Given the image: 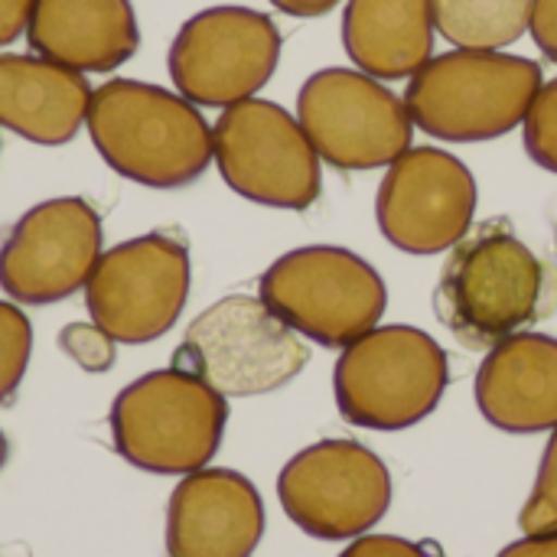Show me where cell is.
I'll list each match as a JSON object with an SVG mask.
<instances>
[{
	"label": "cell",
	"mask_w": 557,
	"mask_h": 557,
	"mask_svg": "<svg viewBox=\"0 0 557 557\" xmlns=\"http://www.w3.org/2000/svg\"><path fill=\"white\" fill-rule=\"evenodd\" d=\"M26 42L75 72H114L134 59L140 26L131 0H36Z\"/></svg>",
	"instance_id": "17"
},
{
	"label": "cell",
	"mask_w": 557,
	"mask_h": 557,
	"mask_svg": "<svg viewBox=\"0 0 557 557\" xmlns=\"http://www.w3.org/2000/svg\"><path fill=\"white\" fill-rule=\"evenodd\" d=\"M525 153L548 173H557V78L545 82L522 121Z\"/></svg>",
	"instance_id": "22"
},
{
	"label": "cell",
	"mask_w": 557,
	"mask_h": 557,
	"mask_svg": "<svg viewBox=\"0 0 557 557\" xmlns=\"http://www.w3.org/2000/svg\"><path fill=\"white\" fill-rule=\"evenodd\" d=\"M476 408L506 434L557 428V336L512 333L499 339L476 372Z\"/></svg>",
	"instance_id": "16"
},
{
	"label": "cell",
	"mask_w": 557,
	"mask_h": 557,
	"mask_svg": "<svg viewBox=\"0 0 557 557\" xmlns=\"http://www.w3.org/2000/svg\"><path fill=\"white\" fill-rule=\"evenodd\" d=\"M555 304L552 268L506 219L470 228L447 251L434 290L437 320L467 349H493L499 339L545 320Z\"/></svg>",
	"instance_id": "1"
},
{
	"label": "cell",
	"mask_w": 557,
	"mask_h": 557,
	"mask_svg": "<svg viewBox=\"0 0 557 557\" xmlns=\"http://www.w3.org/2000/svg\"><path fill=\"white\" fill-rule=\"evenodd\" d=\"M258 297L304 339L330 349H346L375 330L388 307L382 274L339 245H307L281 255L261 274Z\"/></svg>",
	"instance_id": "7"
},
{
	"label": "cell",
	"mask_w": 557,
	"mask_h": 557,
	"mask_svg": "<svg viewBox=\"0 0 557 557\" xmlns=\"http://www.w3.org/2000/svg\"><path fill=\"white\" fill-rule=\"evenodd\" d=\"M542 85L545 75L535 59L503 49H450L411 75L405 104L428 137L476 144L522 127Z\"/></svg>",
	"instance_id": "3"
},
{
	"label": "cell",
	"mask_w": 557,
	"mask_h": 557,
	"mask_svg": "<svg viewBox=\"0 0 557 557\" xmlns=\"http://www.w3.org/2000/svg\"><path fill=\"white\" fill-rule=\"evenodd\" d=\"M271 7H277L287 16L313 20V16H326L333 7H339V0H271Z\"/></svg>",
	"instance_id": "29"
},
{
	"label": "cell",
	"mask_w": 557,
	"mask_h": 557,
	"mask_svg": "<svg viewBox=\"0 0 557 557\" xmlns=\"http://www.w3.org/2000/svg\"><path fill=\"white\" fill-rule=\"evenodd\" d=\"M434 0H349L343 10V49L379 82L411 78L434 59Z\"/></svg>",
	"instance_id": "19"
},
{
	"label": "cell",
	"mask_w": 557,
	"mask_h": 557,
	"mask_svg": "<svg viewBox=\"0 0 557 557\" xmlns=\"http://www.w3.org/2000/svg\"><path fill=\"white\" fill-rule=\"evenodd\" d=\"M297 121L323 163L336 170L392 166L411 150L408 104L359 69H320L297 95Z\"/></svg>",
	"instance_id": "10"
},
{
	"label": "cell",
	"mask_w": 557,
	"mask_h": 557,
	"mask_svg": "<svg viewBox=\"0 0 557 557\" xmlns=\"http://www.w3.org/2000/svg\"><path fill=\"white\" fill-rule=\"evenodd\" d=\"M277 499L304 535L352 542L385 519L392 506V473L366 444L333 437L304 447L284 463Z\"/></svg>",
	"instance_id": "11"
},
{
	"label": "cell",
	"mask_w": 557,
	"mask_h": 557,
	"mask_svg": "<svg viewBox=\"0 0 557 557\" xmlns=\"http://www.w3.org/2000/svg\"><path fill=\"white\" fill-rule=\"evenodd\" d=\"M29 352H33V323L29 317L10 304L0 300V405H7L29 366Z\"/></svg>",
	"instance_id": "21"
},
{
	"label": "cell",
	"mask_w": 557,
	"mask_h": 557,
	"mask_svg": "<svg viewBox=\"0 0 557 557\" xmlns=\"http://www.w3.org/2000/svg\"><path fill=\"white\" fill-rule=\"evenodd\" d=\"M111 444L134 470L189 476L212 463L228 424V398L186 369H157L117 392Z\"/></svg>",
	"instance_id": "4"
},
{
	"label": "cell",
	"mask_w": 557,
	"mask_h": 557,
	"mask_svg": "<svg viewBox=\"0 0 557 557\" xmlns=\"http://www.w3.org/2000/svg\"><path fill=\"white\" fill-rule=\"evenodd\" d=\"M7 457H10V444H7V437H3V431H0V470H3V463H7Z\"/></svg>",
	"instance_id": "30"
},
{
	"label": "cell",
	"mask_w": 557,
	"mask_h": 557,
	"mask_svg": "<svg viewBox=\"0 0 557 557\" xmlns=\"http://www.w3.org/2000/svg\"><path fill=\"white\" fill-rule=\"evenodd\" d=\"M101 215L82 196H59L23 212L0 245V290L23 307L59 304L85 290L101 258Z\"/></svg>",
	"instance_id": "13"
},
{
	"label": "cell",
	"mask_w": 557,
	"mask_h": 557,
	"mask_svg": "<svg viewBox=\"0 0 557 557\" xmlns=\"http://www.w3.org/2000/svg\"><path fill=\"white\" fill-rule=\"evenodd\" d=\"M212 163L248 202L304 212L323 193L320 153L300 121L268 98L222 108L212 124Z\"/></svg>",
	"instance_id": "8"
},
{
	"label": "cell",
	"mask_w": 557,
	"mask_h": 557,
	"mask_svg": "<svg viewBox=\"0 0 557 557\" xmlns=\"http://www.w3.org/2000/svg\"><path fill=\"white\" fill-rule=\"evenodd\" d=\"M496 557H557V529L539 532V535H522L519 542L506 545Z\"/></svg>",
	"instance_id": "28"
},
{
	"label": "cell",
	"mask_w": 557,
	"mask_h": 557,
	"mask_svg": "<svg viewBox=\"0 0 557 557\" xmlns=\"http://www.w3.org/2000/svg\"><path fill=\"white\" fill-rule=\"evenodd\" d=\"M277 23L251 7H209L189 16L170 42V78L199 108H232L255 98L281 62Z\"/></svg>",
	"instance_id": "12"
},
{
	"label": "cell",
	"mask_w": 557,
	"mask_h": 557,
	"mask_svg": "<svg viewBox=\"0 0 557 557\" xmlns=\"http://www.w3.org/2000/svg\"><path fill=\"white\" fill-rule=\"evenodd\" d=\"M519 529L525 535H539V532L557 529V428L548 437V447H545L532 496L519 512Z\"/></svg>",
	"instance_id": "23"
},
{
	"label": "cell",
	"mask_w": 557,
	"mask_h": 557,
	"mask_svg": "<svg viewBox=\"0 0 557 557\" xmlns=\"http://www.w3.org/2000/svg\"><path fill=\"white\" fill-rule=\"evenodd\" d=\"M59 349L88 375L111 372L117 359V343L98 323H69L59 330Z\"/></svg>",
	"instance_id": "24"
},
{
	"label": "cell",
	"mask_w": 557,
	"mask_h": 557,
	"mask_svg": "<svg viewBox=\"0 0 557 557\" xmlns=\"http://www.w3.org/2000/svg\"><path fill=\"white\" fill-rule=\"evenodd\" d=\"M476 202V176L460 157L441 147H411L382 176L375 222L398 251L441 255L473 228Z\"/></svg>",
	"instance_id": "14"
},
{
	"label": "cell",
	"mask_w": 557,
	"mask_h": 557,
	"mask_svg": "<svg viewBox=\"0 0 557 557\" xmlns=\"http://www.w3.org/2000/svg\"><path fill=\"white\" fill-rule=\"evenodd\" d=\"M189 287L186 242L173 232H147L101 251L85 284V307L114 343L147 346L176 326Z\"/></svg>",
	"instance_id": "9"
},
{
	"label": "cell",
	"mask_w": 557,
	"mask_h": 557,
	"mask_svg": "<svg viewBox=\"0 0 557 557\" xmlns=\"http://www.w3.org/2000/svg\"><path fill=\"white\" fill-rule=\"evenodd\" d=\"M310 362V346L261 297L228 294L183 333L173 366L225 398H258L290 385Z\"/></svg>",
	"instance_id": "6"
},
{
	"label": "cell",
	"mask_w": 557,
	"mask_h": 557,
	"mask_svg": "<svg viewBox=\"0 0 557 557\" xmlns=\"http://www.w3.org/2000/svg\"><path fill=\"white\" fill-rule=\"evenodd\" d=\"M450 359L418 326H375L333 369L339 414L366 431H405L431 418L447 392Z\"/></svg>",
	"instance_id": "5"
},
{
	"label": "cell",
	"mask_w": 557,
	"mask_h": 557,
	"mask_svg": "<svg viewBox=\"0 0 557 557\" xmlns=\"http://www.w3.org/2000/svg\"><path fill=\"white\" fill-rule=\"evenodd\" d=\"M535 0H434V26L457 49H506L529 33Z\"/></svg>",
	"instance_id": "20"
},
{
	"label": "cell",
	"mask_w": 557,
	"mask_h": 557,
	"mask_svg": "<svg viewBox=\"0 0 557 557\" xmlns=\"http://www.w3.org/2000/svg\"><path fill=\"white\" fill-rule=\"evenodd\" d=\"M264 539V503L238 470L202 467L166 503V557H251Z\"/></svg>",
	"instance_id": "15"
},
{
	"label": "cell",
	"mask_w": 557,
	"mask_h": 557,
	"mask_svg": "<svg viewBox=\"0 0 557 557\" xmlns=\"http://www.w3.org/2000/svg\"><path fill=\"white\" fill-rule=\"evenodd\" d=\"M339 557H441L434 545L408 542L398 535H359Z\"/></svg>",
	"instance_id": "25"
},
{
	"label": "cell",
	"mask_w": 557,
	"mask_h": 557,
	"mask_svg": "<svg viewBox=\"0 0 557 557\" xmlns=\"http://www.w3.org/2000/svg\"><path fill=\"white\" fill-rule=\"evenodd\" d=\"M529 29H532L535 46L545 52V59H552L557 65V0H535Z\"/></svg>",
	"instance_id": "26"
},
{
	"label": "cell",
	"mask_w": 557,
	"mask_h": 557,
	"mask_svg": "<svg viewBox=\"0 0 557 557\" xmlns=\"http://www.w3.org/2000/svg\"><path fill=\"white\" fill-rule=\"evenodd\" d=\"M36 0H0V49L16 42L26 33Z\"/></svg>",
	"instance_id": "27"
},
{
	"label": "cell",
	"mask_w": 557,
	"mask_h": 557,
	"mask_svg": "<svg viewBox=\"0 0 557 557\" xmlns=\"http://www.w3.org/2000/svg\"><path fill=\"white\" fill-rule=\"evenodd\" d=\"M101 160L147 189L193 186L212 163V127L180 91L111 78L91 91L85 114Z\"/></svg>",
	"instance_id": "2"
},
{
	"label": "cell",
	"mask_w": 557,
	"mask_h": 557,
	"mask_svg": "<svg viewBox=\"0 0 557 557\" xmlns=\"http://www.w3.org/2000/svg\"><path fill=\"white\" fill-rule=\"evenodd\" d=\"M91 91L88 78L75 69L36 52H0V127L29 144H69L85 127Z\"/></svg>",
	"instance_id": "18"
}]
</instances>
